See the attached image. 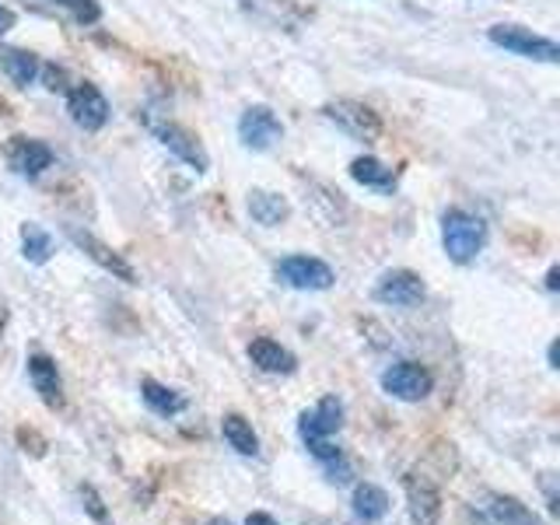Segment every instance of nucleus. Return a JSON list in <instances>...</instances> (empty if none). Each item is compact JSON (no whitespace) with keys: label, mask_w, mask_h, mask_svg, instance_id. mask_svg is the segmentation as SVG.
Instances as JSON below:
<instances>
[{"label":"nucleus","mask_w":560,"mask_h":525,"mask_svg":"<svg viewBox=\"0 0 560 525\" xmlns=\"http://www.w3.org/2000/svg\"><path fill=\"white\" fill-rule=\"evenodd\" d=\"M60 4L70 8V14H74L81 25H95L102 18V8L95 4V0H60Z\"/></svg>","instance_id":"obj_25"},{"label":"nucleus","mask_w":560,"mask_h":525,"mask_svg":"<svg viewBox=\"0 0 560 525\" xmlns=\"http://www.w3.org/2000/svg\"><path fill=\"white\" fill-rule=\"evenodd\" d=\"M382 389L402 399V402H420L431 389H434V378L424 364L417 361H399L393 368H385L382 372Z\"/></svg>","instance_id":"obj_5"},{"label":"nucleus","mask_w":560,"mask_h":525,"mask_svg":"<svg viewBox=\"0 0 560 525\" xmlns=\"http://www.w3.org/2000/svg\"><path fill=\"white\" fill-rule=\"evenodd\" d=\"M67 113L81 130H102L105 119H109V102H105V95L98 92L95 84L78 81L67 92Z\"/></svg>","instance_id":"obj_7"},{"label":"nucleus","mask_w":560,"mask_h":525,"mask_svg":"<svg viewBox=\"0 0 560 525\" xmlns=\"http://www.w3.org/2000/svg\"><path fill=\"white\" fill-rule=\"evenodd\" d=\"M490 522L494 525H539V518L515 498H490Z\"/></svg>","instance_id":"obj_23"},{"label":"nucleus","mask_w":560,"mask_h":525,"mask_svg":"<svg viewBox=\"0 0 560 525\" xmlns=\"http://www.w3.org/2000/svg\"><path fill=\"white\" fill-rule=\"evenodd\" d=\"M8 162L18 175L25 179H35L52 165V151L43 144V140H32V137H14L8 144Z\"/></svg>","instance_id":"obj_14"},{"label":"nucleus","mask_w":560,"mask_h":525,"mask_svg":"<svg viewBox=\"0 0 560 525\" xmlns=\"http://www.w3.org/2000/svg\"><path fill=\"white\" fill-rule=\"evenodd\" d=\"M28 378L35 385V393L43 396L46 407H60L63 402V382L57 372V361L46 358V354H32L28 358Z\"/></svg>","instance_id":"obj_15"},{"label":"nucleus","mask_w":560,"mask_h":525,"mask_svg":"<svg viewBox=\"0 0 560 525\" xmlns=\"http://www.w3.org/2000/svg\"><path fill=\"white\" fill-rule=\"evenodd\" d=\"M277 277L294 291H326L332 288V270L315 256H288L277 262Z\"/></svg>","instance_id":"obj_6"},{"label":"nucleus","mask_w":560,"mask_h":525,"mask_svg":"<svg viewBox=\"0 0 560 525\" xmlns=\"http://www.w3.org/2000/svg\"><path fill=\"white\" fill-rule=\"evenodd\" d=\"M340 428H343V402L337 396L319 399V402H315V410L302 413V424H298L308 452L315 455V459H323V463L337 459V455H340V448L329 442V438L337 434Z\"/></svg>","instance_id":"obj_1"},{"label":"nucleus","mask_w":560,"mask_h":525,"mask_svg":"<svg viewBox=\"0 0 560 525\" xmlns=\"http://www.w3.org/2000/svg\"><path fill=\"white\" fill-rule=\"evenodd\" d=\"M207 525H232V522H228V518H210Z\"/></svg>","instance_id":"obj_33"},{"label":"nucleus","mask_w":560,"mask_h":525,"mask_svg":"<svg viewBox=\"0 0 560 525\" xmlns=\"http://www.w3.org/2000/svg\"><path fill=\"white\" fill-rule=\"evenodd\" d=\"M11 25H14V14H11L8 8H0V35H4Z\"/></svg>","instance_id":"obj_29"},{"label":"nucleus","mask_w":560,"mask_h":525,"mask_svg":"<svg viewBox=\"0 0 560 525\" xmlns=\"http://www.w3.org/2000/svg\"><path fill=\"white\" fill-rule=\"evenodd\" d=\"M385 512H389V494H385L382 487L375 483H361L354 490V515L364 518V522H378L385 518Z\"/></svg>","instance_id":"obj_22"},{"label":"nucleus","mask_w":560,"mask_h":525,"mask_svg":"<svg viewBox=\"0 0 560 525\" xmlns=\"http://www.w3.org/2000/svg\"><path fill=\"white\" fill-rule=\"evenodd\" d=\"M323 113L329 122H337L347 137L361 140V144H372V140L382 137V116L372 105H364L358 98H337V102H329Z\"/></svg>","instance_id":"obj_3"},{"label":"nucleus","mask_w":560,"mask_h":525,"mask_svg":"<svg viewBox=\"0 0 560 525\" xmlns=\"http://www.w3.org/2000/svg\"><path fill=\"white\" fill-rule=\"evenodd\" d=\"M487 39L515 52V57H529V60H542V63H557L560 60V46L547 35H536L533 28H522V25H494L487 32Z\"/></svg>","instance_id":"obj_4"},{"label":"nucleus","mask_w":560,"mask_h":525,"mask_svg":"<svg viewBox=\"0 0 560 525\" xmlns=\"http://www.w3.org/2000/svg\"><path fill=\"white\" fill-rule=\"evenodd\" d=\"M280 133H284V127H280V119L273 116V109H267V105H253V109H245L238 119V137L249 151L273 148Z\"/></svg>","instance_id":"obj_9"},{"label":"nucleus","mask_w":560,"mask_h":525,"mask_svg":"<svg viewBox=\"0 0 560 525\" xmlns=\"http://www.w3.org/2000/svg\"><path fill=\"white\" fill-rule=\"evenodd\" d=\"M0 70L14 81V84H22V88H28L35 78H39V70H43V63L32 57V52H25V49H14V46H0Z\"/></svg>","instance_id":"obj_18"},{"label":"nucleus","mask_w":560,"mask_h":525,"mask_svg":"<svg viewBox=\"0 0 560 525\" xmlns=\"http://www.w3.org/2000/svg\"><path fill=\"white\" fill-rule=\"evenodd\" d=\"M249 361L267 375H291L294 364H298L288 347H280L277 340H267V337H259V340L249 343Z\"/></svg>","instance_id":"obj_16"},{"label":"nucleus","mask_w":560,"mask_h":525,"mask_svg":"<svg viewBox=\"0 0 560 525\" xmlns=\"http://www.w3.org/2000/svg\"><path fill=\"white\" fill-rule=\"evenodd\" d=\"M249 214L262 228H277L291 218V207L284 197H277V192H270V189H253L249 192Z\"/></svg>","instance_id":"obj_17"},{"label":"nucleus","mask_w":560,"mask_h":525,"mask_svg":"<svg viewBox=\"0 0 560 525\" xmlns=\"http://www.w3.org/2000/svg\"><path fill=\"white\" fill-rule=\"evenodd\" d=\"M245 525H277V518H270V515H262V512H253L249 518H245Z\"/></svg>","instance_id":"obj_28"},{"label":"nucleus","mask_w":560,"mask_h":525,"mask_svg":"<svg viewBox=\"0 0 560 525\" xmlns=\"http://www.w3.org/2000/svg\"><path fill=\"white\" fill-rule=\"evenodd\" d=\"M350 175H354V183L368 189H378V192L396 189V172L385 168L378 158H354V162H350Z\"/></svg>","instance_id":"obj_19"},{"label":"nucleus","mask_w":560,"mask_h":525,"mask_svg":"<svg viewBox=\"0 0 560 525\" xmlns=\"http://www.w3.org/2000/svg\"><path fill=\"white\" fill-rule=\"evenodd\" d=\"M375 298H378L382 305L410 308L417 302H424V284H420V277L410 273V270H389L375 284Z\"/></svg>","instance_id":"obj_11"},{"label":"nucleus","mask_w":560,"mask_h":525,"mask_svg":"<svg viewBox=\"0 0 560 525\" xmlns=\"http://www.w3.org/2000/svg\"><path fill=\"white\" fill-rule=\"evenodd\" d=\"M238 8L273 28H298L308 18V11L294 0H238Z\"/></svg>","instance_id":"obj_12"},{"label":"nucleus","mask_w":560,"mask_h":525,"mask_svg":"<svg viewBox=\"0 0 560 525\" xmlns=\"http://www.w3.org/2000/svg\"><path fill=\"white\" fill-rule=\"evenodd\" d=\"M442 245H445L448 259L472 262L487 245V224L477 214H469V210L452 207L442 218Z\"/></svg>","instance_id":"obj_2"},{"label":"nucleus","mask_w":560,"mask_h":525,"mask_svg":"<svg viewBox=\"0 0 560 525\" xmlns=\"http://www.w3.org/2000/svg\"><path fill=\"white\" fill-rule=\"evenodd\" d=\"M22 253L28 262H46L49 253H52V238L43 232L39 224H25L22 228Z\"/></svg>","instance_id":"obj_24"},{"label":"nucleus","mask_w":560,"mask_h":525,"mask_svg":"<svg viewBox=\"0 0 560 525\" xmlns=\"http://www.w3.org/2000/svg\"><path fill=\"white\" fill-rule=\"evenodd\" d=\"M221 431H224V442L232 445L238 455H256V452H259V438H256L253 424H249L245 417L228 413V417L221 420Z\"/></svg>","instance_id":"obj_20"},{"label":"nucleus","mask_w":560,"mask_h":525,"mask_svg":"<svg viewBox=\"0 0 560 525\" xmlns=\"http://www.w3.org/2000/svg\"><path fill=\"white\" fill-rule=\"evenodd\" d=\"M70 242L78 245V249L84 253V256H92L102 270H109L113 277H119V280H127V284H137V273H133V267L127 259H122L116 249H109L105 242H98L95 235H88V232H78V228H70Z\"/></svg>","instance_id":"obj_13"},{"label":"nucleus","mask_w":560,"mask_h":525,"mask_svg":"<svg viewBox=\"0 0 560 525\" xmlns=\"http://www.w3.org/2000/svg\"><path fill=\"white\" fill-rule=\"evenodd\" d=\"M4 326H8V308L0 305V332H4Z\"/></svg>","instance_id":"obj_32"},{"label":"nucleus","mask_w":560,"mask_h":525,"mask_svg":"<svg viewBox=\"0 0 560 525\" xmlns=\"http://www.w3.org/2000/svg\"><path fill=\"white\" fill-rule=\"evenodd\" d=\"M154 137L162 140V144L175 158H179V162H186L192 172H207L210 168V158H207L203 144L186 127H179V122H154Z\"/></svg>","instance_id":"obj_10"},{"label":"nucleus","mask_w":560,"mask_h":525,"mask_svg":"<svg viewBox=\"0 0 560 525\" xmlns=\"http://www.w3.org/2000/svg\"><path fill=\"white\" fill-rule=\"evenodd\" d=\"M547 288L557 291V267H550V273H547Z\"/></svg>","instance_id":"obj_30"},{"label":"nucleus","mask_w":560,"mask_h":525,"mask_svg":"<svg viewBox=\"0 0 560 525\" xmlns=\"http://www.w3.org/2000/svg\"><path fill=\"white\" fill-rule=\"evenodd\" d=\"M140 396H144V402L154 410V413H162V417H175V413H183L186 410V399L175 393V389H168V385H162V382H144L140 385Z\"/></svg>","instance_id":"obj_21"},{"label":"nucleus","mask_w":560,"mask_h":525,"mask_svg":"<svg viewBox=\"0 0 560 525\" xmlns=\"http://www.w3.org/2000/svg\"><path fill=\"white\" fill-rule=\"evenodd\" d=\"M466 522H469V525H490L487 518H480V515H469V512H466Z\"/></svg>","instance_id":"obj_31"},{"label":"nucleus","mask_w":560,"mask_h":525,"mask_svg":"<svg viewBox=\"0 0 560 525\" xmlns=\"http://www.w3.org/2000/svg\"><path fill=\"white\" fill-rule=\"evenodd\" d=\"M326 472H329V480H332V483H347V480H350V466H347L343 455H337V459H329V463H326Z\"/></svg>","instance_id":"obj_27"},{"label":"nucleus","mask_w":560,"mask_h":525,"mask_svg":"<svg viewBox=\"0 0 560 525\" xmlns=\"http://www.w3.org/2000/svg\"><path fill=\"white\" fill-rule=\"evenodd\" d=\"M402 487H407L413 525H442V494H438L431 477H424V472H407Z\"/></svg>","instance_id":"obj_8"},{"label":"nucleus","mask_w":560,"mask_h":525,"mask_svg":"<svg viewBox=\"0 0 560 525\" xmlns=\"http://www.w3.org/2000/svg\"><path fill=\"white\" fill-rule=\"evenodd\" d=\"M81 501H84V508H88V515H92L95 522H102V525H109V512H105V504H102V498L95 494V487H88V483H81Z\"/></svg>","instance_id":"obj_26"}]
</instances>
